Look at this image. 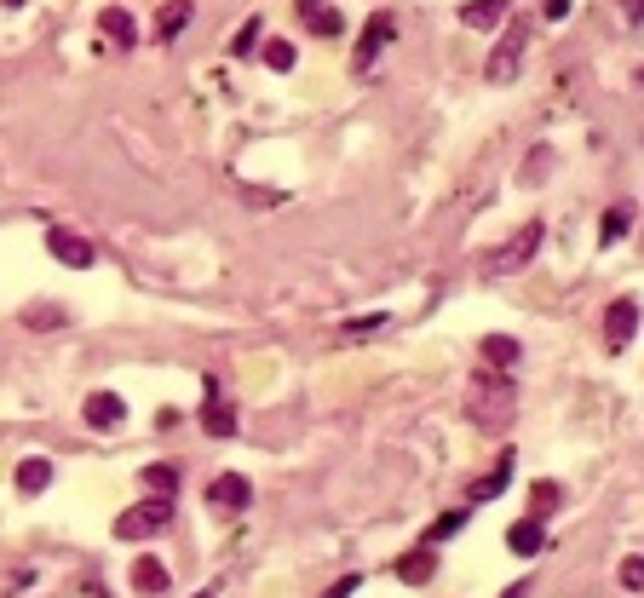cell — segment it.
<instances>
[{
	"label": "cell",
	"mask_w": 644,
	"mask_h": 598,
	"mask_svg": "<svg viewBox=\"0 0 644 598\" xmlns=\"http://www.w3.org/2000/svg\"><path fill=\"white\" fill-rule=\"evenodd\" d=\"M512 403H518L512 374H501V368H478V374H472V386H466V414L478 420L483 432H501L506 420H512Z\"/></svg>",
	"instance_id": "obj_1"
},
{
	"label": "cell",
	"mask_w": 644,
	"mask_h": 598,
	"mask_svg": "<svg viewBox=\"0 0 644 598\" xmlns=\"http://www.w3.org/2000/svg\"><path fill=\"white\" fill-rule=\"evenodd\" d=\"M524 52H529V23H524V18H512V23H506V35L495 41V52H489V64H483L489 87H506V81H518V69H524Z\"/></svg>",
	"instance_id": "obj_2"
},
{
	"label": "cell",
	"mask_w": 644,
	"mask_h": 598,
	"mask_svg": "<svg viewBox=\"0 0 644 598\" xmlns=\"http://www.w3.org/2000/svg\"><path fill=\"white\" fill-rule=\"evenodd\" d=\"M167 524H173V501H167V495H150V501L127 506V512L115 518V541H150V535H161Z\"/></svg>",
	"instance_id": "obj_3"
},
{
	"label": "cell",
	"mask_w": 644,
	"mask_h": 598,
	"mask_svg": "<svg viewBox=\"0 0 644 598\" xmlns=\"http://www.w3.org/2000/svg\"><path fill=\"white\" fill-rule=\"evenodd\" d=\"M541 236H547V225H541V219H529V225L518 230V236H512V242H506L501 253H489L483 265H489L495 276H501V271H518V265H529V259H535V248H541Z\"/></svg>",
	"instance_id": "obj_4"
},
{
	"label": "cell",
	"mask_w": 644,
	"mask_h": 598,
	"mask_svg": "<svg viewBox=\"0 0 644 598\" xmlns=\"http://www.w3.org/2000/svg\"><path fill=\"white\" fill-rule=\"evenodd\" d=\"M46 253H52L58 265H69V271H87L92 259H98V248H92L81 230H69V225H52V230H46Z\"/></svg>",
	"instance_id": "obj_5"
},
{
	"label": "cell",
	"mask_w": 644,
	"mask_h": 598,
	"mask_svg": "<svg viewBox=\"0 0 644 598\" xmlns=\"http://www.w3.org/2000/svg\"><path fill=\"white\" fill-rule=\"evenodd\" d=\"M248 501H253V483L242 472H219V478L207 483V506L213 512H242Z\"/></svg>",
	"instance_id": "obj_6"
},
{
	"label": "cell",
	"mask_w": 644,
	"mask_h": 598,
	"mask_svg": "<svg viewBox=\"0 0 644 598\" xmlns=\"http://www.w3.org/2000/svg\"><path fill=\"white\" fill-rule=\"evenodd\" d=\"M598 328H604V345H610V351H621V345L633 340V328H639V299H616V305L604 311V322H598Z\"/></svg>",
	"instance_id": "obj_7"
},
{
	"label": "cell",
	"mask_w": 644,
	"mask_h": 598,
	"mask_svg": "<svg viewBox=\"0 0 644 598\" xmlns=\"http://www.w3.org/2000/svg\"><path fill=\"white\" fill-rule=\"evenodd\" d=\"M81 420H87L92 432H115V426L127 420V403H121L115 391H92L87 403H81Z\"/></svg>",
	"instance_id": "obj_8"
},
{
	"label": "cell",
	"mask_w": 644,
	"mask_h": 598,
	"mask_svg": "<svg viewBox=\"0 0 644 598\" xmlns=\"http://www.w3.org/2000/svg\"><path fill=\"white\" fill-rule=\"evenodd\" d=\"M391 35H397V18L391 12H380V18H368V29H363V41H357V75L363 69H374V58L391 46Z\"/></svg>",
	"instance_id": "obj_9"
},
{
	"label": "cell",
	"mask_w": 644,
	"mask_h": 598,
	"mask_svg": "<svg viewBox=\"0 0 644 598\" xmlns=\"http://www.w3.org/2000/svg\"><path fill=\"white\" fill-rule=\"evenodd\" d=\"M98 35H104L115 52H133V46H138V23H133V12H127V6H104V12H98Z\"/></svg>",
	"instance_id": "obj_10"
},
{
	"label": "cell",
	"mask_w": 644,
	"mask_h": 598,
	"mask_svg": "<svg viewBox=\"0 0 644 598\" xmlns=\"http://www.w3.org/2000/svg\"><path fill=\"white\" fill-rule=\"evenodd\" d=\"M202 426H207V437H236V409H230V403H225V391H219V380H213V374H207Z\"/></svg>",
	"instance_id": "obj_11"
},
{
	"label": "cell",
	"mask_w": 644,
	"mask_h": 598,
	"mask_svg": "<svg viewBox=\"0 0 644 598\" xmlns=\"http://www.w3.org/2000/svg\"><path fill=\"white\" fill-rule=\"evenodd\" d=\"M190 18H196V0H161V12H156V41L173 46L184 29H190Z\"/></svg>",
	"instance_id": "obj_12"
},
{
	"label": "cell",
	"mask_w": 644,
	"mask_h": 598,
	"mask_svg": "<svg viewBox=\"0 0 644 598\" xmlns=\"http://www.w3.org/2000/svg\"><path fill=\"white\" fill-rule=\"evenodd\" d=\"M299 23H305L317 41H334V35L345 29V18L334 12V6H328V0H299Z\"/></svg>",
	"instance_id": "obj_13"
},
{
	"label": "cell",
	"mask_w": 644,
	"mask_h": 598,
	"mask_svg": "<svg viewBox=\"0 0 644 598\" xmlns=\"http://www.w3.org/2000/svg\"><path fill=\"white\" fill-rule=\"evenodd\" d=\"M478 357H483V368H501V374H512V368H518V357H524V345L512 340V334H483Z\"/></svg>",
	"instance_id": "obj_14"
},
{
	"label": "cell",
	"mask_w": 644,
	"mask_h": 598,
	"mask_svg": "<svg viewBox=\"0 0 644 598\" xmlns=\"http://www.w3.org/2000/svg\"><path fill=\"white\" fill-rule=\"evenodd\" d=\"M512 466H518V460H512V455H501V460H495V466H489V472H483V478L472 483V489H466V506H478V501H495V495H501L506 483H512Z\"/></svg>",
	"instance_id": "obj_15"
},
{
	"label": "cell",
	"mask_w": 644,
	"mask_h": 598,
	"mask_svg": "<svg viewBox=\"0 0 644 598\" xmlns=\"http://www.w3.org/2000/svg\"><path fill=\"white\" fill-rule=\"evenodd\" d=\"M167 587H173V575H167V564H161V558H150V552H144V558H133V593H167Z\"/></svg>",
	"instance_id": "obj_16"
},
{
	"label": "cell",
	"mask_w": 644,
	"mask_h": 598,
	"mask_svg": "<svg viewBox=\"0 0 644 598\" xmlns=\"http://www.w3.org/2000/svg\"><path fill=\"white\" fill-rule=\"evenodd\" d=\"M432 575H437V552L432 547H414V552L397 558V581H409V587H426Z\"/></svg>",
	"instance_id": "obj_17"
},
{
	"label": "cell",
	"mask_w": 644,
	"mask_h": 598,
	"mask_svg": "<svg viewBox=\"0 0 644 598\" xmlns=\"http://www.w3.org/2000/svg\"><path fill=\"white\" fill-rule=\"evenodd\" d=\"M506 547L518 552V558H535V552L547 547V529H541V518H518V524L506 529Z\"/></svg>",
	"instance_id": "obj_18"
},
{
	"label": "cell",
	"mask_w": 644,
	"mask_h": 598,
	"mask_svg": "<svg viewBox=\"0 0 644 598\" xmlns=\"http://www.w3.org/2000/svg\"><path fill=\"white\" fill-rule=\"evenodd\" d=\"M506 6L512 0H466L460 6V23L466 29H495V23H506Z\"/></svg>",
	"instance_id": "obj_19"
},
{
	"label": "cell",
	"mask_w": 644,
	"mask_h": 598,
	"mask_svg": "<svg viewBox=\"0 0 644 598\" xmlns=\"http://www.w3.org/2000/svg\"><path fill=\"white\" fill-rule=\"evenodd\" d=\"M627 230H633V207H627V202L604 207V219H598V242H604V248H610V242H621V236H627Z\"/></svg>",
	"instance_id": "obj_20"
},
{
	"label": "cell",
	"mask_w": 644,
	"mask_h": 598,
	"mask_svg": "<svg viewBox=\"0 0 644 598\" xmlns=\"http://www.w3.org/2000/svg\"><path fill=\"white\" fill-rule=\"evenodd\" d=\"M46 483H52V460H46V455H29V460L18 466V489H23V495H41Z\"/></svg>",
	"instance_id": "obj_21"
},
{
	"label": "cell",
	"mask_w": 644,
	"mask_h": 598,
	"mask_svg": "<svg viewBox=\"0 0 644 598\" xmlns=\"http://www.w3.org/2000/svg\"><path fill=\"white\" fill-rule=\"evenodd\" d=\"M547 173H552V144H535V150H529V161H524V173H518V184H524V190H541V184H547Z\"/></svg>",
	"instance_id": "obj_22"
},
{
	"label": "cell",
	"mask_w": 644,
	"mask_h": 598,
	"mask_svg": "<svg viewBox=\"0 0 644 598\" xmlns=\"http://www.w3.org/2000/svg\"><path fill=\"white\" fill-rule=\"evenodd\" d=\"M558 501H564V489H558L552 478H541L535 489H529V518H541V524H547V518H552V506H558Z\"/></svg>",
	"instance_id": "obj_23"
},
{
	"label": "cell",
	"mask_w": 644,
	"mask_h": 598,
	"mask_svg": "<svg viewBox=\"0 0 644 598\" xmlns=\"http://www.w3.org/2000/svg\"><path fill=\"white\" fill-rule=\"evenodd\" d=\"M144 489L173 501V489H179V466H173V460H161V466H144Z\"/></svg>",
	"instance_id": "obj_24"
},
{
	"label": "cell",
	"mask_w": 644,
	"mask_h": 598,
	"mask_svg": "<svg viewBox=\"0 0 644 598\" xmlns=\"http://www.w3.org/2000/svg\"><path fill=\"white\" fill-rule=\"evenodd\" d=\"M64 322V305H23V328H35V334H46V328H58Z\"/></svg>",
	"instance_id": "obj_25"
},
{
	"label": "cell",
	"mask_w": 644,
	"mask_h": 598,
	"mask_svg": "<svg viewBox=\"0 0 644 598\" xmlns=\"http://www.w3.org/2000/svg\"><path fill=\"white\" fill-rule=\"evenodd\" d=\"M253 46H259V18H248V23H242V29L230 35V46H225V52H230V58H248Z\"/></svg>",
	"instance_id": "obj_26"
},
{
	"label": "cell",
	"mask_w": 644,
	"mask_h": 598,
	"mask_svg": "<svg viewBox=\"0 0 644 598\" xmlns=\"http://www.w3.org/2000/svg\"><path fill=\"white\" fill-rule=\"evenodd\" d=\"M259 58H265V64H271V69H282V75H288L299 52H294V41H265V52H259Z\"/></svg>",
	"instance_id": "obj_27"
},
{
	"label": "cell",
	"mask_w": 644,
	"mask_h": 598,
	"mask_svg": "<svg viewBox=\"0 0 644 598\" xmlns=\"http://www.w3.org/2000/svg\"><path fill=\"white\" fill-rule=\"evenodd\" d=\"M466 518H472L466 506H455V512H443V518L432 524V541H449V535H460V529H466Z\"/></svg>",
	"instance_id": "obj_28"
},
{
	"label": "cell",
	"mask_w": 644,
	"mask_h": 598,
	"mask_svg": "<svg viewBox=\"0 0 644 598\" xmlns=\"http://www.w3.org/2000/svg\"><path fill=\"white\" fill-rule=\"evenodd\" d=\"M386 311H374V317H351V322H345V334H351V340H363V334H374V328H386Z\"/></svg>",
	"instance_id": "obj_29"
},
{
	"label": "cell",
	"mask_w": 644,
	"mask_h": 598,
	"mask_svg": "<svg viewBox=\"0 0 644 598\" xmlns=\"http://www.w3.org/2000/svg\"><path fill=\"white\" fill-rule=\"evenodd\" d=\"M621 587H627V593H644V558H627V564H621Z\"/></svg>",
	"instance_id": "obj_30"
},
{
	"label": "cell",
	"mask_w": 644,
	"mask_h": 598,
	"mask_svg": "<svg viewBox=\"0 0 644 598\" xmlns=\"http://www.w3.org/2000/svg\"><path fill=\"white\" fill-rule=\"evenodd\" d=\"M357 587H363V575H340V581H334V587H328L322 598H351Z\"/></svg>",
	"instance_id": "obj_31"
},
{
	"label": "cell",
	"mask_w": 644,
	"mask_h": 598,
	"mask_svg": "<svg viewBox=\"0 0 644 598\" xmlns=\"http://www.w3.org/2000/svg\"><path fill=\"white\" fill-rule=\"evenodd\" d=\"M541 18H547V23H564V18H570V0H547V6H541Z\"/></svg>",
	"instance_id": "obj_32"
},
{
	"label": "cell",
	"mask_w": 644,
	"mask_h": 598,
	"mask_svg": "<svg viewBox=\"0 0 644 598\" xmlns=\"http://www.w3.org/2000/svg\"><path fill=\"white\" fill-rule=\"evenodd\" d=\"M621 12H627V23H644V0H621Z\"/></svg>",
	"instance_id": "obj_33"
},
{
	"label": "cell",
	"mask_w": 644,
	"mask_h": 598,
	"mask_svg": "<svg viewBox=\"0 0 644 598\" xmlns=\"http://www.w3.org/2000/svg\"><path fill=\"white\" fill-rule=\"evenodd\" d=\"M524 593H529V581H512V587H506L501 598H524Z\"/></svg>",
	"instance_id": "obj_34"
},
{
	"label": "cell",
	"mask_w": 644,
	"mask_h": 598,
	"mask_svg": "<svg viewBox=\"0 0 644 598\" xmlns=\"http://www.w3.org/2000/svg\"><path fill=\"white\" fill-rule=\"evenodd\" d=\"M639 87H644V69H639Z\"/></svg>",
	"instance_id": "obj_35"
}]
</instances>
